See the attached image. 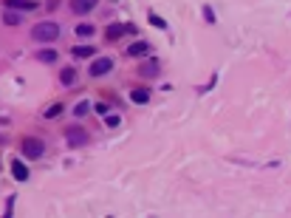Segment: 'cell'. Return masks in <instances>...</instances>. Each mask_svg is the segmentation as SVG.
Listing matches in <instances>:
<instances>
[{
  "instance_id": "cell-1",
  "label": "cell",
  "mask_w": 291,
  "mask_h": 218,
  "mask_svg": "<svg viewBox=\"0 0 291 218\" xmlns=\"http://www.w3.org/2000/svg\"><path fill=\"white\" fill-rule=\"evenodd\" d=\"M31 37L37 43H54L57 37H59V26L51 23V20H43V23H37L31 29Z\"/></svg>"
},
{
  "instance_id": "cell-2",
  "label": "cell",
  "mask_w": 291,
  "mask_h": 218,
  "mask_svg": "<svg viewBox=\"0 0 291 218\" xmlns=\"http://www.w3.org/2000/svg\"><path fill=\"white\" fill-rule=\"evenodd\" d=\"M20 153L26 156V159H40V156L45 153V142H43V139H34V136L23 139Z\"/></svg>"
},
{
  "instance_id": "cell-3",
  "label": "cell",
  "mask_w": 291,
  "mask_h": 218,
  "mask_svg": "<svg viewBox=\"0 0 291 218\" xmlns=\"http://www.w3.org/2000/svg\"><path fill=\"white\" fill-rule=\"evenodd\" d=\"M65 139H68V145H71V148H82V145H88V130H85V127H68L65 130Z\"/></svg>"
},
{
  "instance_id": "cell-4",
  "label": "cell",
  "mask_w": 291,
  "mask_h": 218,
  "mask_svg": "<svg viewBox=\"0 0 291 218\" xmlns=\"http://www.w3.org/2000/svg\"><path fill=\"white\" fill-rule=\"evenodd\" d=\"M113 71V60L111 57H99L90 62V77H105V74H111Z\"/></svg>"
},
{
  "instance_id": "cell-5",
  "label": "cell",
  "mask_w": 291,
  "mask_h": 218,
  "mask_svg": "<svg viewBox=\"0 0 291 218\" xmlns=\"http://www.w3.org/2000/svg\"><path fill=\"white\" fill-rule=\"evenodd\" d=\"M96 6H99V0H71V9H74V14H90Z\"/></svg>"
},
{
  "instance_id": "cell-6",
  "label": "cell",
  "mask_w": 291,
  "mask_h": 218,
  "mask_svg": "<svg viewBox=\"0 0 291 218\" xmlns=\"http://www.w3.org/2000/svg\"><path fill=\"white\" fill-rule=\"evenodd\" d=\"M158 71H161L158 60H147V62H142V65H139V74H142V77H147V80L158 77Z\"/></svg>"
},
{
  "instance_id": "cell-7",
  "label": "cell",
  "mask_w": 291,
  "mask_h": 218,
  "mask_svg": "<svg viewBox=\"0 0 291 218\" xmlns=\"http://www.w3.org/2000/svg\"><path fill=\"white\" fill-rule=\"evenodd\" d=\"M3 6H6V9H14V12H31V9H37L34 0H6Z\"/></svg>"
},
{
  "instance_id": "cell-8",
  "label": "cell",
  "mask_w": 291,
  "mask_h": 218,
  "mask_svg": "<svg viewBox=\"0 0 291 218\" xmlns=\"http://www.w3.org/2000/svg\"><path fill=\"white\" fill-rule=\"evenodd\" d=\"M11 176H14L17 182H26V179H29V167H26L20 159H14L11 161Z\"/></svg>"
},
{
  "instance_id": "cell-9",
  "label": "cell",
  "mask_w": 291,
  "mask_h": 218,
  "mask_svg": "<svg viewBox=\"0 0 291 218\" xmlns=\"http://www.w3.org/2000/svg\"><path fill=\"white\" fill-rule=\"evenodd\" d=\"M127 31H136L133 26H111L108 29V40H119L122 34H127Z\"/></svg>"
},
{
  "instance_id": "cell-10",
  "label": "cell",
  "mask_w": 291,
  "mask_h": 218,
  "mask_svg": "<svg viewBox=\"0 0 291 218\" xmlns=\"http://www.w3.org/2000/svg\"><path fill=\"white\" fill-rule=\"evenodd\" d=\"M147 51H150L147 43H133V46L127 48V54H130V57H147Z\"/></svg>"
},
{
  "instance_id": "cell-11",
  "label": "cell",
  "mask_w": 291,
  "mask_h": 218,
  "mask_svg": "<svg viewBox=\"0 0 291 218\" xmlns=\"http://www.w3.org/2000/svg\"><path fill=\"white\" fill-rule=\"evenodd\" d=\"M59 82L62 85H74L77 82V68H62L59 71Z\"/></svg>"
},
{
  "instance_id": "cell-12",
  "label": "cell",
  "mask_w": 291,
  "mask_h": 218,
  "mask_svg": "<svg viewBox=\"0 0 291 218\" xmlns=\"http://www.w3.org/2000/svg\"><path fill=\"white\" fill-rule=\"evenodd\" d=\"M130 96H133V102H139V105H147V102H150V91H147V88H136Z\"/></svg>"
},
{
  "instance_id": "cell-13",
  "label": "cell",
  "mask_w": 291,
  "mask_h": 218,
  "mask_svg": "<svg viewBox=\"0 0 291 218\" xmlns=\"http://www.w3.org/2000/svg\"><path fill=\"white\" fill-rule=\"evenodd\" d=\"M93 51H96V48H90V46H74V51H71V54H74V57H79V60H85V57H93Z\"/></svg>"
},
{
  "instance_id": "cell-14",
  "label": "cell",
  "mask_w": 291,
  "mask_h": 218,
  "mask_svg": "<svg viewBox=\"0 0 291 218\" xmlns=\"http://www.w3.org/2000/svg\"><path fill=\"white\" fill-rule=\"evenodd\" d=\"M3 23L6 26H17L20 23V14L14 12V9H6V12H3Z\"/></svg>"
},
{
  "instance_id": "cell-15",
  "label": "cell",
  "mask_w": 291,
  "mask_h": 218,
  "mask_svg": "<svg viewBox=\"0 0 291 218\" xmlns=\"http://www.w3.org/2000/svg\"><path fill=\"white\" fill-rule=\"evenodd\" d=\"M37 57L43 60V62H54V60H57V51H54V48H43Z\"/></svg>"
},
{
  "instance_id": "cell-16",
  "label": "cell",
  "mask_w": 291,
  "mask_h": 218,
  "mask_svg": "<svg viewBox=\"0 0 291 218\" xmlns=\"http://www.w3.org/2000/svg\"><path fill=\"white\" fill-rule=\"evenodd\" d=\"M93 31H96V29H93L90 23H79V26H77V34H79V37H90Z\"/></svg>"
},
{
  "instance_id": "cell-17",
  "label": "cell",
  "mask_w": 291,
  "mask_h": 218,
  "mask_svg": "<svg viewBox=\"0 0 291 218\" xmlns=\"http://www.w3.org/2000/svg\"><path fill=\"white\" fill-rule=\"evenodd\" d=\"M150 23L156 26V29H167V23H164V20H161L158 14H150Z\"/></svg>"
},
{
  "instance_id": "cell-18",
  "label": "cell",
  "mask_w": 291,
  "mask_h": 218,
  "mask_svg": "<svg viewBox=\"0 0 291 218\" xmlns=\"http://www.w3.org/2000/svg\"><path fill=\"white\" fill-rule=\"evenodd\" d=\"M88 108H90L88 102H79L77 108H74V114H77V116H85V114H88Z\"/></svg>"
},
{
  "instance_id": "cell-19",
  "label": "cell",
  "mask_w": 291,
  "mask_h": 218,
  "mask_svg": "<svg viewBox=\"0 0 291 218\" xmlns=\"http://www.w3.org/2000/svg\"><path fill=\"white\" fill-rule=\"evenodd\" d=\"M59 111H62V105H51V108L45 111V119H51V116H57Z\"/></svg>"
},
{
  "instance_id": "cell-20",
  "label": "cell",
  "mask_w": 291,
  "mask_h": 218,
  "mask_svg": "<svg viewBox=\"0 0 291 218\" xmlns=\"http://www.w3.org/2000/svg\"><path fill=\"white\" fill-rule=\"evenodd\" d=\"M105 122H108V125H111V127H116V125H119V116H116V114H111V116H108V119H105Z\"/></svg>"
}]
</instances>
